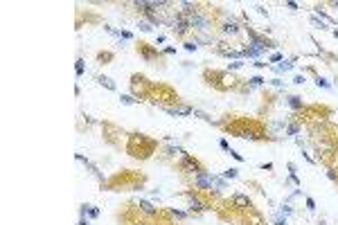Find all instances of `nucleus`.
<instances>
[{"label": "nucleus", "instance_id": "nucleus-19", "mask_svg": "<svg viewBox=\"0 0 338 225\" xmlns=\"http://www.w3.org/2000/svg\"><path fill=\"white\" fill-rule=\"evenodd\" d=\"M171 216H176V218H185V212H178V209H171Z\"/></svg>", "mask_w": 338, "mask_h": 225}, {"label": "nucleus", "instance_id": "nucleus-10", "mask_svg": "<svg viewBox=\"0 0 338 225\" xmlns=\"http://www.w3.org/2000/svg\"><path fill=\"white\" fill-rule=\"evenodd\" d=\"M291 68H293V63H291V61H284L282 65H277V72H289Z\"/></svg>", "mask_w": 338, "mask_h": 225}, {"label": "nucleus", "instance_id": "nucleus-27", "mask_svg": "<svg viewBox=\"0 0 338 225\" xmlns=\"http://www.w3.org/2000/svg\"><path fill=\"white\" fill-rule=\"evenodd\" d=\"M286 7H289V9H297V2H291V0H289V2H286Z\"/></svg>", "mask_w": 338, "mask_h": 225}, {"label": "nucleus", "instance_id": "nucleus-6", "mask_svg": "<svg viewBox=\"0 0 338 225\" xmlns=\"http://www.w3.org/2000/svg\"><path fill=\"white\" fill-rule=\"evenodd\" d=\"M140 207H142V212H144V214H153V212H156L149 200H140Z\"/></svg>", "mask_w": 338, "mask_h": 225}, {"label": "nucleus", "instance_id": "nucleus-7", "mask_svg": "<svg viewBox=\"0 0 338 225\" xmlns=\"http://www.w3.org/2000/svg\"><path fill=\"white\" fill-rule=\"evenodd\" d=\"M190 203H192V209H205V207H203V203L196 198V196H192V194H190Z\"/></svg>", "mask_w": 338, "mask_h": 225}, {"label": "nucleus", "instance_id": "nucleus-24", "mask_svg": "<svg viewBox=\"0 0 338 225\" xmlns=\"http://www.w3.org/2000/svg\"><path fill=\"white\" fill-rule=\"evenodd\" d=\"M277 61H282V54H273L271 56V63H277Z\"/></svg>", "mask_w": 338, "mask_h": 225}, {"label": "nucleus", "instance_id": "nucleus-22", "mask_svg": "<svg viewBox=\"0 0 338 225\" xmlns=\"http://www.w3.org/2000/svg\"><path fill=\"white\" fill-rule=\"evenodd\" d=\"M297 131H300V126H295V124H293V126H289V135H295Z\"/></svg>", "mask_w": 338, "mask_h": 225}, {"label": "nucleus", "instance_id": "nucleus-3", "mask_svg": "<svg viewBox=\"0 0 338 225\" xmlns=\"http://www.w3.org/2000/svg\"><path fill=\"white\" fill-rule=\"evenodd\" d=\"M232 203H234V205H239V207H250L248 196H244V194H234V196H232Z\"/></svg>", "mask_w": 338, "mask_h": 225}, {"label": "nucleus", "instance_id": "nucleus-29", "mask_svg": "<svg viewBox=\"0 0 338 225\" xmlns=\"http://www.w3.org/2000/svg\"><path fill=\"white\" fill-rule=\"evenodd\" d=\"M334 7H338V0H336V2H334Z\"/></svg>", "mask_w": 338, "mask_h": 225}, {"label": "nucleus", "instance_id": "nucleus-4", "mask_svg": "<svg viewBox=\"0 0 338 225\" xmlns=\"http://www.w3.org/2000/svg\"><path fill=\"white\" fill-rule=\"evenodd\" d=\"M169 115H190L192 113V108L190 106H180V108H165Z\"/></svg>", "mask_w": 338, "mask_h": 225}, {"label": "nucleus", "instance_id": "nucleus-12", "mask_svg": "<svg viewBox=\"0 0 338 225\" xmlns=\"http://www.w3.org/2000/svg\"><path fill=\"white\" fill-rule=\"evenodd\" d=\"M289 106H293V108H300V106H302L300 97H289Z\"/></svg>", "mask_w": 338, "mask_h": 225}, {"label": "nucleus", "instance_id": "nucleus-28", "mask_svg": "<svg viewBox=\"0 0 338 225\" xmlns=\"http://www.w3.org/2000/svg\"><path fill=\"white\" fill-rule=\"evenodd\" d=\"M79 225H88V218H86V216H84V218H81V221H79Z\"/></svg>", "mask_w": 338, "mask_h": 225}, {"label": "nucleus", "instance_id": "nucleus-25", "mask_svg": "<svg viewBox=\"0 0 338 225\" xmlns=\"http://www.w3.org/2000/svg\"><path fill=\"white\" fill-rule=\"evenodd\" d=\"M230 155H232V158H234V160H244V158H241V155H239L237 151H232V149H230Z\"/></svg>", "mask_w": 338, "mask_h": 225}, {"label": "nucleus", "instance_id": "nucleus-14", "mask_svg": "<svg viewBox=\"0 0 338 225\" xmlns=\"http://www.w3.org/2000/svg\"><path fill=\"white\" fill-rule=\"evenodd\" d=\"M74 70H77V77H81V74H84V61H81V59L77 61V65H74Z\"/></svg>", "mask_w": 338, "mask_h": 225}, {"label": "nucleus", "instance_id": "nucleus-16", "mask_svg": "<svg viewBox=\"0 0 338 225\" xmlns=\"http://www.w3.org/2000/svg\"><path fill=\"white\" fill-rule=\"evenodd\" d=\"M196 47H198V45H196V41H194V43H185V50H187V52H194Z\"/></svg>", "mask_w": 338, "mask_h": 225}, {"label": "nucleus", "instance_id": "nucleus-8", "mask_svg": "<svg viewBox=\"0 0 338 225\" xmlns=\"http://www.w3.org/2000/svg\"><path fill=\"white\" fill-rule=\"evenodd\" d=\"M237 30H239V27L234 25V23H226V25H223V32H226V34H237Z\"/></svg>", "mask_w": 338, "mask_h": 225}, {"label": "nucleus", "instance_id": "nucleus-15", "mask_svg": "<svg viewBox=\"0 0 338 225\" xmlns=\"http://www.w3.org/2000/svg\"><path fill=\"white\" fill-rule=\"evenodd\" d=\"M262 83H264V79H262V77H253V79H250V86H255V88H257V86H262Z\"/></svg>", "mask_w": 338, "mask_h": 225}, {"label": "nucleus", "instance_id": "nucleus-20", "mask_svg": "<svg viewBox=\"0 0 338 225\" xmlns=\"http://www.w3.org/2000/svg\"><path fill=\"white\" fill-rule=\"evenodd\" d=\"M219 146L223 149V151H230V144H228L226 140H221V142H219Z\"/></svg>", "mask_w": 338, "mask_h": 225}, {"label": "nucleus", "instance_id": "nucleus-9", "mask_svg": "<svg viewBox=\"0 0 338 225\" xmlns=\"http://www.w3.org/2000/svg\"><path fill=\"white\" fill-rule=\"evenodd\" d=\"M99 83H101V86H106L108 90H115V83H113L108 77H99Z\"/></svg>", "mask_w": 338, "mask_h": 225}, {"label": "nucleus", "instance_id": "nucleus-26", "mask_svg": "<svg viewBox=\"0 0 338 225\" xmlns=\"http://www.w3.org/2000/svg\"><path fill=\"white\" fill-rule=\"evenodd\" d=\"M293 83H304V77H300V74H297V77L293 79Z\"/></svg>", "mask_w": 338, "mask_h": 225}, {"label": "nucleus", "instance_id": "nucleus-11", "mask_svg": "<svg viewBox=\"0 0 338 225\" xmlns=\"http://www.w3.org/2000/svg\"><path fill=\"white\" fill-rule=\"evenodd\" d=\"M316 86H318V88H331V83L327 81V79H322V77L316 79Z\"/></svg>", "mask_w": 338, "mask_h": 225}, {"label": "nucleus", "instance_id": "nucleus-23", "mask_svg": "<svg viewBox=\"0 0 338 225\" xmlns=\"http://www.w3.org/2000/svg\"><path fill=\"white\" fill-rule=\"evenodd\" d=\"M140 27H142V30H144V32H151V30H153V27L149 25V23H140Z\"/></svg>", "mask_w": 338, "mask_h": 225}, {"label": "nucleus", "instance_id": "nucleus-1", "mask_svg": "<svg viewBox=\"0 0 338 225\" xmlns=\"http://www.w3.org/2000/svg\"><path fill=\"white\" fill-rule=\"evenodd\" d=\"M190 27H196V30H205V27H208V18L194 11V14L190 16Z\"/></svg>", "mask_w": 338, "mask_h": 225}, {"label": "nucleus", "instance_id": "nucleus-21", "mask_svg": "<svg viewBox=\"0 0 338 225\" xmlns=\"http://www.w3.org/2000/svg\"><path fill=\"white\" fill-rule=\"evenodd\" d=\"M119 36L126 38V41H131V38H133V34H131V32H119Z\"/></svg>", "mask_w": 338, "mask_h": 225}, {"label": "nucleus", "instance_id": "nucleus-13", "mask_svg": "<svg viewBox=\"0 0 338 225\" xmlns=\"http://www.w3.org/2000/svg\"><path fill=\"white\" fill-rule=\"evenodd\" d=\"M119 101H122V104H126V106H129V104H135V99H133L131 95H122V97H119Z\"/></svg>", "mask_w": 338, "mask_h": 225}, {"label": "nucleus", "instance_id": "nucleus-18", "mask_svg": "<svg viewBox=\"0 0 338 225\" xmlns=\"http://www.w3.org/2000/svg\"><path fill=\"white\" fill-rule=\"evenodd\" d=\"M307 209H316V200L313 198H307Z\"/></svg>", "mask_w": 338, "mask_h": 225}, {"label": "nucleus", "instance_id": "nucleus-2", "mask_svg": "<svg viewBox=\"0 0 338 225\" xmlns=\"http://www.w3.org/2000/svg\"><path fill=\"white\" fill-rule=\"evenodd\" d=\"M187 27H190V20H185L183 16H178V20H174V32L176 34H185Z\"/></svg>", "mask_w": 338, "mask_h": 225}, {"label": "nucleus", "instance_id": "nucleus-17", "mask_svg": "<svg viewBox=\"0 0 338 225\" xmlns=\"http://www.w3.org/2000/svg\"><path fill=\"white\" fill-rule=\"evenodd\" d=\"M223 176H226V178H237V169H228Z\"/></svg>", "mask_w": 338, "mask_h": 225}, {"label": "nucleus", "instance_id": "nucleus-5", "mask_svg": "<svg viewBox=\"0 0 338 225\" xmlns=\"http://www.w3.org/2000/svg\"><path fill=\"white\" fill-rule=\"evenodd\" d=\"M81 214H84V216L88 214L90 218H97V216H99V209H97V207H90V205H84V207H81Z\"/></svg>", "mask_w": 338, "mask_h": 225}, {"label": "nucleus", "instance_id": "nucleus-30", "mask_svg": "<svg viewBox=\"0 0 338 225\" xmlns=\"http://www.w3.org/2000/svg\"><path fill=\"white\" fill-rule=\"evenodd\" d=\"M284 225H289V223H284Z\"/></svg>", "mask_w": 338, "mask_h": 225}]
</instances>
